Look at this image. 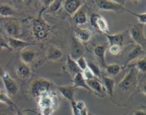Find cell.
Masks as SVG:
<instances>
[{
    "label": "cell",
    "mask_w": 146,
    "mask_h": 115,
    "mask_svg": "<svg viewBox=\"0 0 146 115\" xmlns=\"http://www.w3.org/2000/svg\"><path fill=\"white\" fill-rule=\"evenodd\" d=\"M123 69V67L119 64H107L105 67L106 72L107 74L110 76H116L120 73L121 70Z\"/></svg>",
    "instance_id": "4316f807"
},
{
    "label": "cell",
    "mask_w": 146,
    "mask_h": 115,
    "mask_svg": "<svg viewBox=\"0 0 146 115\" xmlns=\"http://www.w3.org/2000/svg\"><path fill=\"white\" fill-rule=\"evenodd\" d=\"M16 74L19 78L27 79L30 77L31 74V70L29 66L23 62H19L15 67Z\"/></svg>",
    "instance_id": "e0dca14e"
},
{
    "label": "cell",
    "mask_w": 146,
    "mask_h": 115,
    "mask_svg": "<svg viewBox=\"0 0 146 115\" xmlns=\"http://www.w3.org/2000/svg\"><path fill=\"white\" fill-rule=\"evenodd\" d=\"M0 102L7 104L11 109H14L16 107L14 103L10 99L9 96L7 94L5 90H1V89H0Z\"/></svg>",
    "instance_id": "83f0119b"
},
{
    "label": "cell",
    "mask_w": 146,
    "mask_h": 115,
    "mask_svg": "<svg viewBox=\"0 0 146 115\" xmlns=\"http://www.w3.org/2000/svg\"><path fill=\"white\" fill-rule=\"evenodd\" d=\"M31 112H34V113H35V114H36L37 115H42L40 112H37L34 111V110H33V111H31Z\"/></svg>",
    "instance_id": "60d3db41"
},
{
    "label": "cell",
    "mask_w": 146,
    "mask_h": 115,
    "mask_svg": "<svg viewBox=\"0 0 146 115\" xmlns=\"http://www.w3.org/2000/svg\"><path fill=\"white\" fill-rule=\"evenodd\" d=\"M84 3H85L84 1H81V0H67L64 1V9L68 14L73 16L84 5Z\"/></svg>",
    "instance_id": "5bb4252c"
},
{
    "label": "cell",
    "mask_w": 146,
    "mask_h": 115,
    "mask_svg": "<svg viewBox=\"0 0 146 115\" xmlns=\"http://www.w3.org/2000/svg\"><path fill=\"white\" fill-rule=\"evenodd\" d=\"M0 78L2 80L6 92L9 96H14L19 91V86L9 73L0 65Z\"/></svg>",
    "instance_id": "277c9868"
},
{
    "label": "cell",
    "mask_w": 146,
    "mask_h": 115,
    "mask_svg": "<svg viewBox=\"0 0 146 115\" xmlns=\"http://www.w3.org/2000/svg\"><path fill=\"white\" fill-rule=\"evenodd\" d=\"M125 1H108V0H97L94 1L99 9L104 11H111L114 12H121L125 9L123 4Z\"/></svg>",
    "instance_id": "52a82bcc"
},
{
    "label": "cell",
    "mask_w": 146,
    "mask_h": 115,
    "mask_svg": "<svg viewBox=\"0 0 146 115\" xmlns=\"http://www.w3.org/2000/svg\"><path fill=\"white\" fill-rule=\"evenodd\" d=\"M125 31L115 34H106V36L108 38L109 46L113 45V44H119V45L123 46V43L124 39H125Z\"/></svg>",
    "instance_id": "cb8c5ba5"
},
{
    "label": "cell",
    "mask_w": 146,
    "mask_h": 115,
    "mask_svg": "<svg viewBox=\"0 0 146 115\" xmlns=\"http://www.w3.org/2000/svg\"><path fill=\"white\" fill-rule=\"evenodd\" d=\"M123 46L119 45V44H113L108 47V51H109L110 54L112 55H118L121 54Z\"/></svg>",
    "instance_id": "d6a6232c"
},
{
    "label": "cell",
    "mask_w": 146,
    "mask_h": 115,
    "mask_svg": "<svg viewBox=\"0 0 146 115\" xmlns=\"http://www.w3.org/2000/svg\"><path fill=\"white\" fill-rule=\"evenodd\" d=\"M87 65H88V68L91 70V72L94 74V75L95 76L96 78H101V71L99 66L97 65L95 63L91 62H87Z\"/></svg>",
    "instance_id": "f546056e"
},
{
    "label": "cell",
    "mask_w": 146,
    "mask_h": 115,
    "mask_svg": "<svg viewBox=\"0 0 146 115\" xmlns=\"http://www.w3.org/2000/svg\"><path fill=\"white\" fill-rule=\"evenodd\" d=\"M4 29L9 37L19 39L21 34V26L19 23L16 21L10 20L4 23Z\"/></svg>",
    "instance_id": "30bf717a"
},
{
    "label": "cell",
    "mask_w": 146,
    "mask_h": 115,
    "mask_svg": "<svg viewBox=\"0 0 146 115\" xmlns=\"http://www.w3.org/2000/svg\"><path fill=\"white\" fill-rule=\"evenodd\" d=\"M124 10L126 11H128V12H129L130 14H132V15H133L134 17H136V18L138 19V21H139L140 24H145V22H146V14L145 13H143V14H138V13L133 12V11H132L131 10L127 9H125Z\"/></svg>",
    "instance_id": "1f68e13d"
},
{
    "label": "cell",
    "mask_w": 146,
    "mask_h": 115,
    "mask_svg": "<svg viewBox=\"0 0 146 115\" xmlns=\"http://www.w3.org/2000/svg\"><path fill=\"white\" fill-rule=\"evenodd\" d=\"M64 53L61 49L56 47H50L46 54L47 60L49 61H58L62 58Z\"/></svg>",
    "instance_id": "7402d4cb"
},
{
    "label": "cell",
    "mask_w": 146,
    "mask_h": 115,
    "mask_svg": "<svg viewBox=\"0 0 146 115\" xmlns=\"http://www.w3.org/2000/svg\"><path fill=\"white\" fill-rule=\"evenodd\" d=\"M62 1H59V0L52 1L50 4L49 7L47 9V11L49 12H56V11H58L62 5Z\"/></svg>",
    "instance_id": "4dcf8cb0"
},
{
    "label": "cell",
    "mask_w": 146,
    "mask_h": 115,
    "mask_svg": "<svg viewBox=\"0 0 146 115\" xmlns=\"http://www.w3.org/2000/svg\"><path fill=\"white\" fill-rule=\"evenodd\" d=\"M7 43L11 48V51L12 50H20V51H21L22 49L27 48L30 46L36 45L35 43H30L28 41H23L19 39L12 38V37H9Z\"/></svg>",
    "instance_id": "7c38bea8"
},
{
    "label": "cell",
    "mask_w": 146,
    "mask_h": 115,
    "mask_svg": "<svg viewBox=\"0 0 146 115\" xmlns=\"http://www.w3.org/2000/svg\"><path fill=\"white\" fill-rule=\"evenodd\" d=\"M81 115H88V112L86 108H85L82 111H81Z\"/></svg>",
    "instance_id": "ab89813d"
},
{
    "label": "cell",
    "mask_w": 146,
    "mask_h": 115,
    "mask_svg": "<svg viewBox=\"0 0 146 115\" xmlns=\"http://www.w3.org/2000/svg\"><path fill=\"white\" fill-rule=\"evenodd\" d=\"M90 24L94 28L97 29L105 34H109L108 24L106 19L99 14L94 13L90 16Z\"/></svg>",
    "instance_id": "ba28073f"
},
{
    "label": "cell",
    "mask_w": 146,
    "mask_h": 115,
    "mask_svg": "<svg viewBox=\"0 0 146 115\" xmlns=\"http://www.w3.org/2000/svg\"><path fill=\"white\" fill-rule=\"evenodd\" d=\"M88 115H95V114H92V113H91V112H88Z\"/></svg>",
    "instance_id": "b9f144b4"
},
{
    "label": "cell",
    "mask_w": 146,
    "mask_h": 115,
    "mask_svg": "<svg viewBox=\"0 0 146 115\" xmlns=\"http://www.w3.org/2000/svg\"><path fill=\"white\" fill-rule=\"evenodd\" d=\"M76 63H77V65H78V67H79V69L81 70V72H82L83 71H84L85 70H86L87 68H88V65H87V62L86 60L85 57L83 56V57H80L79 59H78V60H76Z\"/></svg>",
    "instance_id": "836d02e7"
},
{
    "label": "cell",
    "mask_w": 146,
    "mask_h": 115,
    "mask_svg": "<svg viewBox=\"0 0 146 115\" xmlns=\"http://www.w3.org/2000/svg\"><path fill=\"white\" fill-rule=\"evenodd\" d=\"M31 29L33 35L38 41H44L51 34V26L42 18L41 14L31 21Z\"/></svg>",
    "instance_id": "6da1fadb"
},
{
    "label": "cell",
    "mask_w": 146,
    "mask_h": 115,
    "mask_svg": "<svg viewBox=\"0 0 146 115\" xmlns=\"http://www.w3.org/2000/svg\"><path fill=\"white\" fill-rule=\"evenodd\" d=\"M106 47L104 44H98L96 46L94 50V55L98 60L101 67L104 68H105L106 66L107 65L106 62Z\"/></svg>",
    "instance_id": "2e32d148"
},
{
    "label": "cell",
    "mask_w": 146,
    "mask_h": 115,
    "mask_svg": "<svg viewBox=\"0 0 146 115\" xmlns=\"http://www.w3.org/2000/svg\"><path fill=\"white\" fill-rule=\"evenodd\" d=\"M75 103H76L75 100H74V101H73V102H71V109H72L73 114H74V115H81V112H80L79 110H78V109L76 108Z\"/></svg>",
    "instance_id": "8d00e7d4"
},
{
    "label": "cell",
    "mask_w": 146,
    "mask_h": 115,
    "mask_svg": "<svg viewBox=\"0 0 146 115\" xmlns=\"http://www.w3.org/2000/svg\"><path fill=\"white\" fill-rule=\"evenodd\" d=\"M74 37L82 44L90 41L92 37V31L88 29L76 27L74 29Z\"/></svg>",
    "instance_id": "4fadbf2b"
},
{
    "label": "cell",
    "mask_w": 146,
    "mask_h": 115,
    "mask_svg": "<svg viewBox=\"0 0 146 115\" xmlns=\"http://www.w3.org/2000/svg\"><path fill=\"white\" fill-rule=\"evenodd\" d=\"M100 79L102 81V84L104 86V89H105L106 92H107V94L110 97H113V96L114 88H115V80L112 77L103 75H101Z\"/></svg>",
    "instance_id": "d6986e66"
},
{
    "label": "cell",
    "mask_w": 146,
    "mask_h": 115,
    "mask_svg": "<svg viewBox=\"0 0 146 115\" xmlns=\"http://www.w3.org/2000/svg\"><path fill=\"white\" fill-rule=\"evenodd\" d=\"M15 115H26V114H25V112L24 111H22V110H18Z\"/></svg>",
    "instance_id": "f35d334b"
},
{
    "label": "cell",
    "mask_w": 146,
    "mask_h": 115,
    "mask_svg": "<svg viewBox=\"0 0 146 115\" xmlns=\"http://www.w3.org/2000/svg\"><path fill=\"white\" fill-rule=\"evenodd\" d=\"M144 54H145V49H144L143 48H142L141 47H140V46L136 45L133 49H132L128 54L126 57V62H125V66L123 67V68H125V67H126L128 64H130L131 62L140 58V57H142Z\"/></svg>",
    "instance_id": "9a60e30c"
},
{
    "label": "cell",
    "mask_w": 146,
    "mask_h": 115,
    "mask_svg": "<svg viewBox=\"0 0 146 115\" xmlns=\"http://www.w3.org/2000/svg\"><path fill=\"white\" fill-rule=\"evenodd\" d=\"M133 115H146V112L145 110H138L135 111Z\"/></svg>",
    "instance_id": "74e56055"
},
{
    "label": "cell",
    "mask_w": 146,
    "mask_h": 115,
    "mask_svg": "<svg viewBox=\"0 0 146 115\" xmlns=\"http://www.w3.org/2000/svg\"><path fill=\"white\" fill-rule=\"evenodd\" d=\"M53 83L44 79H36L31 84V95L36 100L40 96L51 91Z\"/></svg>",
    "instance_id": "3957f363"
},
{
    "label": "cell",
    "mask_w": 146,
    "mask_h": 115,
    "mask_svg": "<svg viewBox=\"0 0 146 115\" xmlns=\"http://www.w3.org/2000/svg\"><path fill=\"white\" fill-rule=\"evenodd\" d=\"M84 53V44L80 42L75 37H72L71 45L69 48V57L72 60L76 61L80 57H83Z\"/></svg>",
    "instance_id": "9c48e42d"
},
{
    "label": "cell",
    "mask_w": 146,
    "mask_h": 115,
    "mask_svg": "<svg viewBox=\"0 0 146 115\" xmlns=\"http://www.w3.org/2000/svg\"><path fill=\"white\" fill-rule=\"evenodd\" d=\"M73 86L75 87L76 89L77 88H83L85 90H88V91L91 92V89L87 84L86 81L85 79L84 78L82 75V73H78L76 74L74 77H73Z\"/></svg>",
    "instance_id": "603a6c76"
},
{
    "label": "cell",
    "mask_w": 146,
    "mask_h": 115,
    "mask_svg": "<svg viewBox=\"0 0 146 115\" xmlns=\"http://www.w3.org/2000/svg\"><path fill=\"white\" fill-rule=\"evenodd\" d=\"M4 49H7L11 51V48L9 47V46L8 45V43L7 41L2 37L1 34H0V51H2Z\"/></svg>",
    "instance_id": "e575fe53"
},
{
    "label": "cell",
    "mask_w": 146,
    "mask_h": 115,
    "mask_svg": "<svg viewBox=\"0 0 146 115\" xmlns=\"http://www.w3.org/2000/svg\"><path fill=\"white\" fill-rule=\"evenodd\" d=\"M59 92L61 93V95L66 99L67 100L71 102L74 101V94H75V91L76 89L74 86L67 85V86H61V87H57Z\"/></svg>",
    "instance_id": "ac0fdd59"
},
{
    "label": "cell",
    "mask_w": 146,
    "mask_h": 115,
    "mask_svg": "<svg viewBox=\"0 0 146 115\" xmlns=\"http://www.w3.org/2000/svg\"><path fill=\"white\" fill-rule=\"evenodd\" d=\"M66 70L71 75L73 76V77L76 75L78 73H81V71L79 69V67L77 65V63L75 60H72L71 57H69V55L68 54L67 56V60H66Z\"/></svg>",
    "instance_id": "d4e9b609"
},
{
    "label": "cell",
    "mask_w": 146,
    "mask_h": 115,
    "mask_svg": "<svg viewBox=\"0 0 146 115\" xmlns=\"http://www.w3.org/2000/svg\"><path fill=\"white\" fill-rule=\"evenodd\" d=\"M84 5L72 16L73 20L75 21L76 24L78 25H82L87 22L86 9L84 7Z\"/></svg>",
    "instance_id": "44dd1931"
},
{
    "label": "cell",
    "mask_w": 146,
    "mask_h": 115,
    "mask_svg": "<svg viewBox=\"0 0 146 115\" xmlns=\"http://www.w3.org/2000/svg\"><path fill=\"white\" fill-rule=\"evenodd\" d=\"M35 56V51L31 49H29L28 47L20 51V58H21V62L28 64V65L29 64H31L34 61Z\"/></svg>",
    "instance_id": "ffe728a7"
},
{
    "label": "cell",
    "mask_w": 146,
    "mask_h": 115,
    "mask_svg": "<svg viewBox=\"0 0 146 115\" xmlns=\"http://www.w3.org/2000/svg\"><path fill=\"white\" fill-rule=\"evenodd\" d=\"M87 84L91 89L92 92L95 93L96 95L100 97H104L106 96V90L98 79H93V80H87Z\"/></svg>",
    "instance_id": "8fae6325"
},
{
    "label": "cell",
    "mask_w": 146,
    "mask_h": 115,
    "mask_svg": "<svg viewBox=\"0 0 146 115\" xmlns=\"http://www.w3.org/2000/svg\"><path fill=\"white\" fill-rule=\"evenodd\" d=\"M128 67H135L138 70L142 72L145 73L146 72V60L145 57H143L142 59H139L138 61L135 62V63L132 65H128Z\"/></svg>",
    "instance_id": "f1b7e54d"
},
{
    "label": "cell",
    "mask_w": 146,
    "mask_h": 115,
    "mask_svg": "<svg viewBox=\"0 0 146 115\" xmlns=\"http://www.w3.org/2000/svg\"><path fill=\"white\" fill-rule=\"evenodd\" d=\"M40 113L42 115H50L56 110L58 104L56 94L52 91L40 96L36 99Z\"/></svg>",
    "instance_id": "7a4b0ae2"
},
{
    "label": "cell",
    "mask_w": 146,
    "mask_h": 115,
    "mask_svg": "<svg viewBox=\"0 0 146 115\" xmlns=\"http://www.w3.org/2000/svg\"><path fill=\"white\" fill-rule=\"evenodd\" d=\"M145 25L138 23L133 24L129 30V34L133 41L145 49L146 47V37L145 34Z\"/></svg>",
    "instance_id": "5b68a950"
},
{
    "label": "cell",
    "mask_w": 146,
    "mask_h": 115,
    "mask_svg": "<svg viewBox=\"0 0 146 115\" xmlns=\"http://www.w3.org/2000/svg\"><path fill=\"white\" fill-rule=\"evenodd\" d=\"M17 14L15 10L7 4H0V15L3 17H14Z\"/></svg>",
    "instance_id": "484cf974"
},
{
    "label": "cell",
    "mask_w": 146,
    "mask_h": 115,
    "mask_svg": "<svg viewBox=\"0 0 146 115\" xmlns=\"http://www.w3.org/2000/svg\"><path fill=\"white\" fill-rule=\"evenodd\" d=\"M75 104H76V108L78 109L80 112L82 111V110H84L85 108H86V103L84 102V101L76 102Z\"/></svg>",
    "instance_id": "d590c367"
},
{
    "label": "cell",
    "mask_w": 146,
    "mask_h": 115,
    "mask_svg": "<svg viewBox=\"0 0 146 115\" xmlns=\"http://www.w3.org/2000/svg\"><path fill=\"white\" fill-rule=\"evenodd\" d=\"M138 80V70L135 67H132L125 77L118 83V87L123 91H129L135 87Z\"/></svg>",
    "instance_id": "8992f818"
}]
</instances>
